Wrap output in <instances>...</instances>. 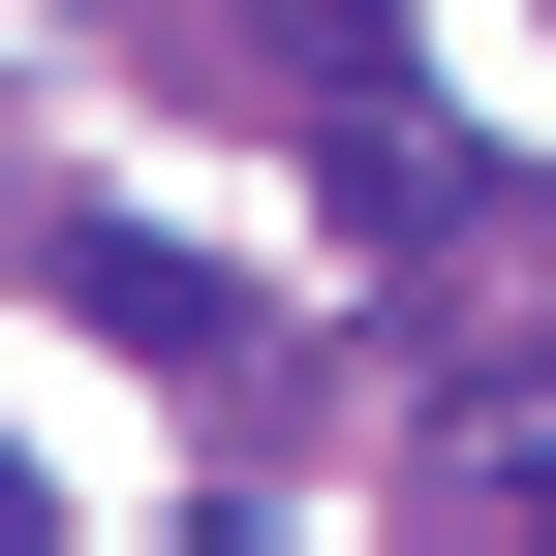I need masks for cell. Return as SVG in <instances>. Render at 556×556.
Instances as JSON below:
<instances>
[{
	"mask_svg": "<svg viewBox=\"0 0 556 556\" xmlns=\"http://www.w3.org/2000/svg\"><path fill=\"white\" fill-rule=\"evenodd\" d=\"M62 309H93V340H155V371H217V340H248L217 278H186V248H124V217H62Z\"/></svg>",
	"mask_w": 556,
	"mask_h": 556,
	"instance_id": "6da1fadb",
	"label": "cell"
},
{
	"mask_svg": "<svg viewBox=\"0 0 556 556\" xmlns=\"http://www.w3.org/2000/svg\"><path fill=\"white\" fill-rule=\"evenodd\" d=\"M0 556H31V464H0Z\"/></svg>",
	"mask_w": 556,
	"mask_h": 556,
	"instance_id": "7a4b0ae2",
	"label": "cell"
}]
</instances>
